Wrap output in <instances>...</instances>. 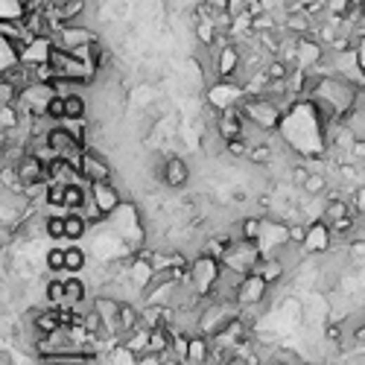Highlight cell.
Masks as SVG:
<instances>
[{"label":"cell","mask_w":365,"mask_h":365,"mask_svg":"<svg viewBox=\"0 0 365 365\" xmlns=\"http://www.w3.org/2000/svg\"><path fill=\"white\" fill-rule=\"evenodd\" d=\"M222 269H225V263L219 257L207 255V252H199V257L190 263V269H187V278H190L193 290L202 298H210V295H214V290H217L219 278H222Z\"/></svg>","instance_id":"6da1fadb"},{"label":"cell","mask_w":365,"mask_h":365,"mask_svg":"<svg viewBox=\"0 0 365 365\" xmlns=\"http://www.w3.org/2000/svg\"><path fill=\"white\" fill-rule=\"evenodd\" d=\"M245 120H252L255 126H260V132H269V129H278L281 120H283V108L269 100V97H260V94H245L243 103H240Z\"/></svg>","instance_id":"7a4b0ae2"},{"label":"cell","mask_w":365,"mask_h":365,"mask_svg":"<svg viewBox=\"0 0 365 365\" xmlns=\"http://www.w3.org/2000/svg\"><path fill=\"white\" fill-rule=\"evenodd\" d=\"M269 290L272 286L266 283V278L257 272H248V275H243V281H240V286H237V304L240 307H255V304H266V298H269Z\"/></svg>","instance_id":"3957f363"},{"label":"cell","mask_w":365,"mask_h":365,"mask_svg":"<svg viewBox=\"0 0 365 365\" xmlns=\"http://www.w3.org/2000/svg\"><path fill=\"white\" fill-rule=\"evenodd\" d=\"M50 38H53L56 47L70 50V53L85 50V47H91L94 41H97V35H94L88 27H82V24H65L59 32H53Z\"/></svg>","instance_id":"277c9868"},{"label":"cell","mask_w":365,"mask_h":365,"mask_svg":"<svg viewBox=\"0 0 365 365\" xmlns=\"http://www.w3.org/2000/svg\"><path fill=\"white\" fill-rule=\"evenodd\" d=\"M333 228L324 219L307 222V240H304V255H328L333 245Z\"/></svg>","instance_id":"5b68a950"},{"label":"cell","mask_w":365,"mask_h":365,"mask_svg":"<svg viewBox=\"0 0 365 365\" xmlns=\"http://www.w3.org/2000/svg\"><path fill=\"white\" fill-rule=\"evenodd\" d=\"M88 190H91V199L97 202V207L103 210L105 217L117 214V210L123 207V199H120L117 187H114L111 181H91V184H88Z\"/></svg>","instance_id":"8992f818"},{"label":"cell","mask_w":365,"mask_h":365,"mask_svg":"<svg viewBox=\"0 0 365 365\" xmlns=\"http://www.w3.org/2000/svg\"><path fill=\"white\" fill-rule=\"evenodd\" d=\"M82 176L85 181H111V167L108 161L100 155V152H94V149H85V155H82Z\"/></svg>","instance_id":"52a82bcc"},{"label":"cell","mask_w":365,"mask_h":365,"mask_svg":"<svg viewBox=\"0 0 365 365\" xmlns=\"http://www.w3.org/2000/svg\"><path fill=\"white\" fill-rule=\"evenodd\" d=\"M187 179H190V167L184 164V158H179V155L164 158V164H161V181L167 187H184Z\"/></svg>","instance_id":"ba28073f"},{"label":"cell","mask_w":365,"mask_h":365,"mask_svg":"<svg viewBox=\"0 0 365 365\" xmlns=\"http://www.w3.org/2000/svg\"><path fill=\"white\" fill-rule=\"evenodd\" d=\"M15 169H18V179H21V184H32V181L47 179V161L32 155V152H27V155L15 164Z\"/></svg>","instance_id":"9c48e42d"},{"label":"cell","mask_w":365,"mask_h":365,"mask_svg":"<svg viewBox=\"0 0 365 365\" xmlns=\"http://www.w3.org/2000/svg\"><path fill=\"white\" fill-rule=\"evenodd\" d=\"M24 65V53H21V44H15L12 38H0V73L6 70H15Z\"/></svg>","instance_id":"30bf717a"},{"label":"cell","mask_w":365,"mask_h":365,"mask_svg":"<svg viewBox=\"0 0 365 365\" xmlns=\"http://www.w3.org/2000/svg\"><path fill=\"white\" fill-rule=\"evenodd\" d=\"M257 272L266 278V283H269V286H278V283L283 281V275H286V263H283L278 255H269V257H263V260H260Z\"/></svg>","instance_id":"8fae6325"},{"label":"cell","mask_w":365,"mask_h":365,"mask_svg":"<svg viewBox=\"0 0 365 365\" xmlns=\"http://www.w3.org/2000/svg\"><path fill=\"white\" fill-rule=\"evenodd\" d=\"M100 359L108 365H138V354H134L126 342H114L108 354H100Z\"/></svg>","instance_id":"7c38bea8"},{"label":"cell","mask_w":365,"mask_h":365,"mask_svg":"<svg viewBox=\"0 0 365 365\" xmlns=\"http://www.w3.org/2000/svg\"><path fill=\"white\" fill-rule=\"evenodd\" d=\"M88 117V100L82 97V91L65 97V120H85Z\"/></svg>","instance_id":"4fadbf2b"},{"label":"cell","mask_w":365,"mask_h":365,"mask_svg":"<svg viewBox=\"0 0 365 365\" xmlns=\"http://www.w3.org/2000/svg\"><path fill=\"white\" fill-rule=\"evenodd\" d=\"M82 298H88V286H85V281L76 278V275L65 278V307H70V310H73V304H79Z\"/></svg>","instance_id":"5bb4252c"},{"label":"cell","mask_w":365,"mask_h":365,"mask_svg":"<svg viewBox=\"0 0 365 365\" xmlns=\"http://www.w3.org/2000/svg\"><path fill=\"white\" fill-rule=\"evenodd\" d=\"M149 333H152V331H149V328H143V324H141V328L129 331V333H126L120 342H126L129 348H132L134 354L141 357V354H146V351H149Z\"/></svg>","instance_id":"9a60e30c"},{"label":"cell","mask_w":365,"mask_h":365,"mask_svg":"<svg viewBox=\"0 0 365 365\" xmlns=\"http://www.w3.org/2000/svg\"><path fill=\"white\" fill-rule=\"evenodd\" d=\"M88 219L82 214H68L65 217V240H82L88 234Z\"/></svg>","instance_id":"2e32d148"},{"label":"cell","mask_w":365,"mask_h":365,"mask_svg":"<svg viewBox=\"0 0 365 365\" xmlns=\"http://www.w3.org/2000/svg\"><path fill=\"white\" fill-rule=\"evenodd\" d=\"M240 240H248V243H257L260 234H263V219L260 217H245L240 219Z\"/></svg>","instance_id":"e0dca14e"},{"label":"cell","mask_w":365,"mask_h":365,"mask_svg":"<svg viewBox=\"0 0 365 365\" xmlns=\"http://www.w3.org/2000/svg\"><path fill=\"white\" fill-rule=\"evenodd\" d=\"M85 266H88V255L82 252V248L68 245L65 248V272H82Z\"/></svg>","instance_id":"ac0fdd59"},{"label":"cell","mask_w":365,"mask_h":365,"mask_svg":"<svg viewBox=\"0 0 365 365\" xmlns=\"http://www.w3.org/2000/svg\"><path fill=\"white\" fill-rule=\"evenodd\" d=\"M88 9V0H62V24H76Z\"/></svg>","instance_id":"d6986e66"},{"label":"cell","mask_w":365,"mask_h":365,"mask_svg":"<svg viewBox=\"0 0 365 365\" xmlns=\"http://www.w3.org/2000/svg\"><path fill=\"white\" fill-rule=\"evenodd\" d=\"M307 196H324L331 190V181H328V176H324V172H313L310 179H307V184L301 187Z\"/></svg>","instance_id":"ffe728a7"},{"label":"cell","mask_w":365,"mask_h":365,"mask_svg":"<svg viewBox=\"0 0 365 365\" xmlns=\"http://www.w3.org/2000/svg\"><path fill=\"white\" fill-rule=\"evenodd\" d=\"M120 328H123V336L129 331H134V328H141V310H138V307H132V304L123 301V307H120Z\"/></svg>","instance_id":"44dd1931"},{"label":"cell","mask_w":365,"mask_h":365,"mask_svg":"<svg viewBox=\"0 0 365 365\" xmlns=\"http://www.w3.org/2000/svg\"><path fill=\"white\" fill-rule=\"evenodd\" d=\"M21 120H24V114H21V108H18V105H0V129H4V132L21 126Z\"/></svg>","instance_id":"7402d4cb"},{"label":"cell","mask_w":365,"mask_h":365,"mask_svg":"<svg viewBox=\"0 0 365 365\" xmlns=\"http://www.w3.org/2000/svg\"><path fill=\"white\" fill-rule=\"evenodd\" d=\"M47 301L53 307H65V281H59V278L47 281Z\"/></svg>","instance_id":"603a6c76"},{"label":"cell","mask_w":365,"mask_h":365,"mask_svg":"<svg viewBox=\"0 0 365 365\" xmlns=\"http://www.w3.org/2000/svg\"><path fill=\"white\" fill-rule=\"evenodd\" d=\"M50 240H65V217L59 214H50L47 217V231H44Z\"/></svg>","instance_id":"cb8c5ba5"},{"label":"cell","mask_w":365,"mask_h":365,"mask_svg":"<svg viewBox=\"0 0 365 365\" xmlns=\"http://www.w3.org/2000/svg\"><path fill=\"white\" fill-rule=\"evenodd\" d=\"M248 161H252V164H260V167L272 161V149H269V143H257V146L248 149Z\"/></svg>","instance_id":"d4e9b609"},{"label":"cell","mask_w":365,"mask_h":365,"mask_svg":"<svg viewBox=\"0 0 365 365\" xmlns=\"http://www.w3.org/2000/svg\"><path fill=\"white\" fill-rule=\"evenodd\" d=\"M47 117H53L56 123L65 120V97H59V94H53V100L47 103Z\"/></svg>","instance_id":"484cf974"},{"label":"cell","mask_w":365,"mask_h":365,"mask_svg":"<svg viewBox=\"0 0 365 365\" xmlns=\"http://www.w3.org/2000/svg\"><path fill=\"white\" fill-rule=\"evenodd\" d=\"M47 269L50 272H65V248H50L47 252Z\"/></svg>","instance_id":"4316f807"},{"label":"cell","mask_w":365,"mask_h":365,"mask_svg":"<svg viewBox=\"0 0 365 365\" xmlns=\"http://www.w3.org/2000/svg\"><path fill=\"white\" fill-rule=\"evenodd\" d=\"M310 176H313V169L307 167V164H295V167H290V181L298 184V187H304Z\"/></svg>","instance_id":"83f0119b"},{"label":"cell","mask_w":365,"mask_h":365,"mask_svg":"<svg viewBox=\"0 0 365 365\" xmlns=\"http://www.w3.org/2000/svg\"><path fill=\"white\" fill-rule=\"evenodd\" d=\"M248 149H252V146H248V141H245V138H234V141H228V143H225V152H228V155H231V158L248 155Z\"/></svg>","instance_id":"f1b7e54d"},{"label":"cell","mask_w":365,"mask_h":365,"mask_svg":"<svg viewBox=\"0 0 365 365\" xmlns=\"http://www.w3.org/2000/svg\"><path fill=\"white\" fill-rule=\"evenodd\" d=\"M351 207H354L357 217H365V184L354 187V193H351Z\"/></svg>","instance_id":"f546056e"},{"label":"cell","mask_w":365,"mask_h":365,"mask_svg":"<svg viewBox=\"0 0 365 365\" xmlns=\"http://www.w3.org/2000/svg\"><path fill=\"white\" fill-rule=\"evenodd\" d=\"M348 161H357V164L365 161V138H354L351 152H348Z\"/></svg>","instance_id":"4dcf8cb0"},{"label":"cell","mask_w":365,"mask_h":365,"mask_svg":"<svg viewBox=\"0 0 365 365\" xmlns=\"http://www.w3.org/2000/svg\"><path fill=\"white\" fill-rule=\"evenodd\" d=\"M304 240H307V225H301V222L290 225V243H295V245L304 248Z\"/></svg>","instance_id":"1f68e13d"},{"label":"cell","mask_w":365,"mask_h":365,"mask_svg":"<svg viewBox=\"0 0 365 365\" xmlns=\"http://www.w3.org/2000/svg\"><path fill=\"white\" fill-rule=\"evenodd\" d=\"M245 12H248V0H228V15L240 18V15H245Z\"/></svg>","instance_id":"d6a6232c"},{"label":"cell","mask_w":365,"mask_h":365,"mask_svg":"<svg viewBox=\"0 0 365 365\" xmlns=\"http://www.w3.org/2000/svg\"><path fill=\"white\" fill-rule=\"evenodd\" d=\"M138 365H164V354H152V351H146V354L138 357Z\"/></svg>","instance_id":"836d02e7"},{"label":"cell","mask_w":365,"mask_h":365,"mask_svg":"<svg viewBox=\"0 0 365 365\" xmlns=\"http://www.w3.org/2000/svg\"><path fill=\"white\" fill-rule=\"evenodd\" d=\"M202 4H207L214 12H228V0H202Z\"/></svg>","instance_id":"e575fe53"},{"label":"cell","mask_w":365,"mask_h":365,"mask_svg":"<svg viewBox=\"0 0 365 365\" xmlns=\"http://www.w3.org/2000/svg\"><path fill=\"white\" fill-rule=\"evenodd\" d=\"M354 342H359V345H365V319L354 328Z\"/></svg>","instance_id":"d590c367"},{"label":"cell","mask_w":365,"mask_h":365,"mask_svg":"<svg viewBox=\"0 0 365 365\" xmlns=\"http://www.w3.org/2000/svg\"><path fill=\"white\" fill-rule=\"evenodd\" d=\"M225 365H252V362H248L245 357H231V359H228Z\"/></svg>","instance_id":"8d00e7d4"},{"label":"cell","mask_w":365,"mask_h":365,"mask_svg":"<svg viewBox=\"0 0 365 365\" xmlns=\"http://www.w3.org/2000/svg\"><path fill=\"white\" fill-rule=\"evenodd\" d=\"M0 362H4V365H12V357H9L6 348H4V354H0Z\"/></svg>","instance_id":"74e56055"},{"label":"cell","mask_w":365,"mask_h":365,"mask_svg":"<svg viewBox=\"0 0 365 365\" xmlns=\"http://www.w3.org/2000/svg\"><path fill=\"white\" fill-rule=\"evenodd\" d=\"M88 365H108V362H103V359H100V357H97V359H91V362H88Z\"/></svg>","instance_id":"f35d334b"},{"label":"cell","mask_w":365,"mask_h":365,"mask_svg":"<svg viewBox=\"0 0 365 365\" xmlns=\"http://www.w3.org/2000/svg\"><path fill=\"white\" fill-rule=\"evenodd\" d=\"M362 15H365V0H362Z\"/></svg>","instance_id":"ab89813d"},{"label":"cell","mask_w":365,"mask_h":365,"mask_svg":"<svg viewBox=\"0 0 365 365\" xmlns=\"http://www.w3.org/2000/svg\"><path fill=\"white\" fill-rule=\"evenodd\" d=\"M321 365H328V362H321Z\"/></svg>","instance_id":"60d3db41"}]
</instances>
